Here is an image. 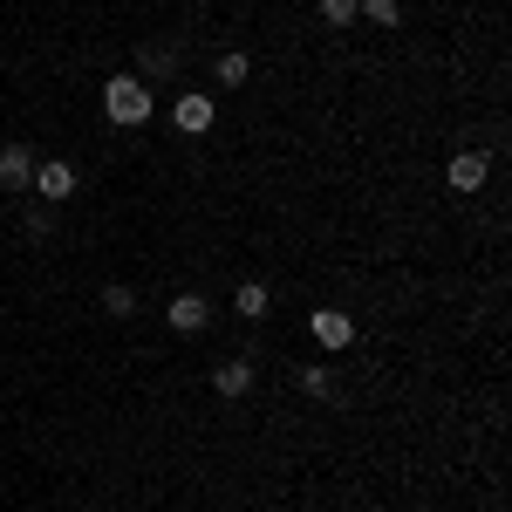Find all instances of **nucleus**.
I'll return each instance as SVG.
<instances>
[{
    "instance_id": "obj_13",
    "label": "nucleus",
    "mask_w": 512,
    "mask_h": 512,
    "mask_svg": "<svg viewBox=\"0 0 512 512\" xmlns=\"http://www.w3.org/2000/svg\"><path fill=\"white\" fill-rule=\"evenodd\" d=\"M321 21H328V28H349V21H355V0H321Z\"/></svg>"
},
{
    "instance_id": "obj_12",
    "label": "nucleus",
    "mask_w": 512,
    "mask_h": 512,
    "mask_svg": "<svg viewBox=\"0 0 512 512\" xmlns=\"http://www.w3.org/2000/svg\"><path fill=\"white\" fill-rule=\"evenodd\" d=\"M246 76H253V55H239V48H233V55H219V82H226V89H239Z\"/></svg>"
},
{
    "instance_id": "obj_4",
    "label": "nucleus",
    "mask_w": 512,
    "mask_h": 512,
    "mask_svg": "<svg viewBox=\"0 0 512 512\" xmlns=\"http://www.w3.org/2000/svg\"><path fill=\"white\" fill-rule=\"evenodd\" d=\"M308 328H315L321 349H349V342H355V321L342 315V308H321V315H308Z\"/></svg>"
},
{
    "instance_id": "obj_10",
    "label": "nucleus",
    "mask_w": 512,
    "mask_h": 512,
    "mask_svg": "<svg viewBox=\"0 0 512 512\" xmlns=\"http://www.w3.org/2000/svg\"><path fill=\"white\" fill-rule=\"evenodd\" d=\"M233 308H239L246 321H260V315H267V287H260V280H246V287L233 294Z\"/></svg>"
},
{
    "instance_id": "obj_1",
    "label": "nucleus",
    "mask_w": 512,
    "mask_h": 512,
    "mask_svg": "<svg viewBox=\"0 0 512 512\" xmlns=\"http://www.w3.org/2000/svg\"><path fill=\"white\" fill-rule=\"evenodd\" d=\"M103 110H110V123H123V130L151 123V82L144 76H110L103 82Z\"/></svg>"
},
{
    "instance_id": "obj_5",
    "label": "nucleus",
    "mask_w": 512,
    "mask_h": 512,
    "mask_svg": "<svg viewBox=\"0 0 512 512\" xmlns=\"http://www.w3.org/2000/svg\"><path fill=\"white\" fill-rule=\"evenodd\" d=\"M0 185H7V192L35 185V151H28V144H7V151H0Z\"/></svg>"
},
{
    "instance_id": "obj_9",
    "label": "nucleus",
    "mask_w": 512,
    "mask_h": 512,
    "mask_svg": "<svg viewBox=\"0 0 512 512\" xmlns=\"http://www.w3.org/2000/svg\"><path fill=\"white\" fill-rule=\"evenodd\" d=\"M103 315L130 321V315H137V287H123V280H117V287H103Z\"/></svg>"
},
{
    "instance_id": "obj_6",
    "label": "nucleus",
    "mask_w": 512,
    "mask_h": 512,
    "mask_svg": "<svg viewBox=\"0 0 512 512\" xmlns=\"http://www.w3.org/2000/svg\"><path fill=\"white\" fill-rule=\"evenodd\" d=\"M485 171H492L485 151H458V158H451V192H478V185H485Z\"/></svg>"
},
{
    "instance_id": "obj_8",
    "label": "nucleus",
    "mask_w": 512,
    "mask_h": 512,
    "mask_svg": "<svg viewBox=\"0 0 512 512\" xmlns=\"http://www.w3.org/2000/svg\"><path fill=\"white\" fill-rule=\"evenodd\" d=\"M171 328H178V335H198V328H205V301H198V294H178V301H171Z\"/></svg>"
},
{
    "instance_id": "obj_14",
    "label": "nucleus",
    "mask_w": 512,
    "mask_h": 512,
    "mask_svg": "<svg viewBox=\"0 0 512 512\" xmlns=\"http://www.w3.org/2000/svg\"><path fill=\"white\" fill-rule=\"evenodd\" d=\"M301 390H308V396H328V390H335V369H301Z\"/></svg>"
},
{
    "instance_id": "obj_11",
    "label": "nucleus",
    "mask_w": 512,
    "mask_h": 512,
    "mask_svg": "<svg viewBox=\"0 0 512 512\" xmlns=\"http://www.w3.org/2000/svg\"><path fill=\"white\" fill-rule=\"evenodd\" d=\"M355 14H369L376 28H396L403 21V0H355Z\"/></svg>"
},
{
    "instance_id": "obj_3",
    "label": "nucleus",
    "mask_w": 512,
    "mask_h": 512,
    "mask_svg": "<svg viewBox=\"0 0 512 512\" xmlns=\"http://www.w3.org/2000/svg\"><path fill=\"white\" fill-rule=\"evenodd\" d=\"M212 117H219V103H212V96H178V110H171V123H178V130H185V137H205V130H212Z\"/></svg>"
},
{
    "instance_id": "obj_7",
    "label": "nucleus",
    "mask_w": 512,
    "mask_h": 512,
    "mask_svg": "<svg viewBox=\"0 0 512 512\" xmlns=\"http://www.w3.org/2000/svg\"><path fill=\"white\" fill-rule=\"evenodd\" d=\"M212 390H219V396H246V390H253V362H239V355H233V362H219V369H212Z\"/></svg>"
},
{
    "instance_id": "obj_2",
    "label": "nucleus",
    "mask_w": 512,
    "mask_h": 512,
    "mask_svg": "<svg viewBox=\"0 0 512 512\" xmlns=\"http://www.w3.org/2000/svg\"><path fill=\"white\" fill-rule=\"evenodd\" d=\"M76 185H82V178H76V164H69V158H41V164H35V192L48 198V205L76 198Z\"/></svg>"
}]
</instances>
